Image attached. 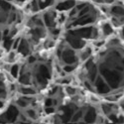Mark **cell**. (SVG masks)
<instances>
[{"label":"cell","instance_id":"cell-6","mask_svg":"<svg viewBox=\"0 0 124 124\" xmlns=\"http://www.w3.org/2000/svg\"><path fill=\"white\" fill-rule=\"evenodd\" d=\"M67 41L68 43L70 44V46L73 48V49H81L82 47L85 46V41L82 40L81 38L73 36V35H68L67 36Z\"/></svg>","mask_w":124,"mask_h":124},{"label":"cell","instance_id":"cell-26","mask_svg":"<svg viewBox=\"0 0 124 124\" xmlns=\"http://www.w3.org/2000/svg\"><path fill=\"white\" fill-rule=\"evenodd\" d=\"M32 22L34 25H36L37 27H43L44 26V21H43V18H41L40 16H36L32 19Z\"/></svg>","mask_w":124,"mask_h":124},{"label":"cell","instance_id":"cell-50","mask_svg":"<svg viewBox=\"0 0 124 124\" xmlns=\"http://www.w3.org/2000/svg\"><path fill=\"white\" fill-rule=\"evenodd\" d=\"M3 107V102L1 101V100H0V109H1Z\"/></svg>","mask_w":124,"mask_h":124},{"label":"cell","instance_id":"cell-43","mask_svg":"<svg viewBox=\"0 0 124 124\" xmlns=\"http://www.w3.org/2000/svg\"><path fill=\"white\" fill-rule=\"evenodd\" d=\"M84 84H85V85L86 88H88L89 90H92V86H91V85H90V82H88L87 80H85Z\"/></svg>","mask_w":124,"mask_h":124},{"label":"cell","instance_id":"cell-22","mask_svg":"<svg viewBox=\"0 0 124 124\" xmlns=\"http://www.w3.org/2000/svg\"><path fill=\"white\" fill-rule=\"evenodd\" d=\"M82 116H84V110H78L75 114L71 115V118H70V121H71V122H78V121H79L82 118Z\"/></svg>","mask_w":124,"mask_h":124},{"label":"cell","instance_id":"cell-8","mask_svg":"<svg viewBox=\"0 0 124 124\" xmlns=\"http://www.w3.org/2000/svg\"><path fill=\"white\" fill-rule=\"evenodd\" d=\"M85 118V122H87V123H93V122H96V119H97V113H96V109L93 108V107H90L88 108V110L84 113V116Z\"/></svg>","mask_w":124,"mask_h":124},{"label":"cell","instance_id":"cell-9","mask_svg":"<svg viewBox=\"0 0 124 124\" xmlns=\"http://www.w3.org/2000/svg\"><path fill=\"white\" fill-rule=\"evenodd\" d=\"M17 50L20 54H22L23 56H28L30 54V45L28 43V41L25 40V39H20V42H19V45L17 47Z\"/></svg>","mask_w":124,"mask_h":124},{"label":"cell","instance_id":"cell-2","mask_svg":"<svg viewBox=\"0 0 124 124\" xmlns=\"http://www.w3.org/2000/svg\"><path fill=\"white\" fill-rule=\"evenodd\" d=\"M61 59L63 60V62L67 65H76L78 61V56L76 55L75 51L71 50L70 48L65 49L61 53Z\"/></svg>","mask_w":124,"mask_h":124},{"label":"cell","instance_id":"cell-23","mask_svg":"<svg viewBox=\"0 0 124 124\" xmlns=\"http://www.w3.org/2000/svg\"><path fill=\"white\" fill-rule=\"evenodd\" d=\"M12 44H13V40L11 36H4V48L7 51H9L12 48Z\"/></svg>","mask_w":124,"mask_h":124},{"label":"cell","instance_id":"cell-15","mask_svg":"<svg viewBox=\"0 0 124 124\" xmlns=\"http://www.w3.org/2000/svg\"><path fill=\"white\" fill-rule=\"evenodd\" d=\"M111 14L113 15V17H116V18L123 17V7L120 5L113 6L111 8Z\"/></svg>","mask_w":124,"mask_h":124},{"label":"cell","instance_id":"cell-28","mask_svg":"<svg viewBox=\"0 0 124 124\" xmlns=\"http://www.w3.org/2000/svg\"><path fill=\"white\" fill-rule=\"evenodd\" d=\"M16 104H17V106H19V107L25 108V107H27V106H28L29 102H28L24 97H22V98H19V99L16 101Z\"/></svg>","mask_w":124,"mask_h":124},{"label":"cell","instance_id":"cell-27","mask_svg":"<svg viewBox=\"0 0 124 124\" xmlns=\"http://www.w3.org/2000/svg\"><path fill=\"white\" fill-rule=\"evenodd\" d=\"M90 54H91V49L90 48H86L84 52H82V53H80V59H81V61L87 60L89 58Z\"/></svg>","mask_w":124,"mask_h":124},{"label":"cell","instance_id":"cell-29","mask_svg":"<svg viewBox=\"0 0 124 124\" xmlns=\"http://www.w3.org/2000/svg\"><path fill=\"white\" fill-rule=\"evenodd\" d=\"M101 108H102V111L104 113L105 115H108L112 112V105H109V104H101Z\"/></svg>","mask_w":124,"mask_h":124},{"label":"cell","instance_id":"cell-49","mask_svg":"<svg viewBox=\"0 0 124 124\" xmlns=\"http://www.w3.org/2000/svg\"><path fill=\"white\" fill-rule=\"evenodd\" d=\"M0 86H3V81H2L1 78H0Z\"/></svg>","mask_w":124,"mask_h":124},{"label":"cell","instance_id":"cell-38","mask_svg":"<svg viewBox=\"0 0 124 124\" xmlns=\"http://www.w3.org/2000/svg\"><path fill=\"white\" fill-rule=\"evenodd\" d=\"M54 105V101L52 98H46L45 100V107H48V106H53Z\"/></svg>","mask_w":124,"mask_h":124},{"label":"cell","instance_id":"cell-4","mask_svg":"<svg viewBox=\"0 0 124 124\" xmlns=\"http://www.w3.org/2000/svg\"><path fill=\"white\" fill-rule=\"evenodd\" d=\"M19 115V111L17 109L16 106L14 105H10L9 108L7 109V111L2 115V117H4V122H15L17 120V117Z\"/></svg>","mask_w":124,"mask_h":124},{"label":"cell","instance_id":"cell-34","mask_svg":"<svg viewBox=\"0 0 124 124\" xmlns=\"http://www.w3.org/2000/svg\"><path fill=\"white\" fill-rule=\"evenodd\" d=\"M31 7H32V11L33 12H37L39 11V5H38V0H33L32 3H31Z\"/></svg>","mask_w":124,"mask_h":124},{"label":"cell","instance_id":"cell-14","mask_svg":"<svg viewBox=\"0 0 124 124\" xmlns=\"http://www.w3.org/2000/svg\"><path fill=\"white\" fill-rule=\"evenodd\" d=\"M96 75H97V67L94 64L89 70H87V78L91 82H93L96 78Z\"/></svg>","mask_w":124,"mask_h":124},{"label":"cell","instance_id":"cell-5","mask_svg":"<svg viewBox=\"0 0 124 124\" xmlns=\"http://www.w3.org/2000/svg\"><path fill=\"white\" fill-rule=\"evenodd\" d=\"M57 13L55 11H49L46 12L43 16L44 25H46L49 28H54L57 25Z\"/></svg>","mask_w":124,"mask_h":124},{"label":"cell","instance_id":"cell-30","mask_svg":"<svg viewBox=\"0 0 124 124\" xmlns=\"http://www.w3.org/2000/svg\"><path fill=\"white\" fill-rule=\"evenodd\" d=\"M26 114H27V116L29 118H31L32 120H35L37 118V112H36L35 109H28L26 111Z\"/></svg>","mask_w":124,"mask_h":124},{"label":"cell","instance_id":"cell-35","mask_svg":"<svg viewBox=\"0 0 124 124\" xmlns=\"http://www.w3.org/2000/svg\"><path fill=\"white\" fill-rule=\"evenodd\" d=\"M66 91H67V93H69L70 95H75L77 93V89L75 87H71V86H68L66 88Z\"/></svg>","mask_w":124,"mask_h":124},{"label":"cell","instance_id":"cell-36","mask_svg":"<svg viewBox=\"0 0 124 124\" xmlns=\"http://www.w3.org/2000/svg\"><path fill=\"white\" fill-rule=\"evenodd\" d=\"M7 96V92L6 89L3 86H0V99H4Z\"/></svg>","mask_w":124,"mask_h":124},{"label":"cell","instance_id":"cell-47","mask_svg":"<svg viewBox=\"0 0 124 124\" xmlns=\"http://www.w3.org/2000/svg\"><path fill=\"white\" fill-rule=\"evenodd\" d=\"M4 68H5V70H6L7 71H9V70H10V66H8V65H6V66H4Z\"/></svg>","mask_w":124,"mask_h":124},{"label":"cell","instance_id":"cell-31","mask_svg":"<svg viewBox=\"0 0 124 124\" xmlns=\"http://www.w3.org/2000/svg\"><path fill=\"white\" fill-rule=\"evenodd\" d=\"M75 69H76V66L75 65H65L64 67H63V70L65 71V73H68V74H70V73H73V71L75 70Z\"/></svg>","mask_w":124,"mask_h":124},{"label":"cell","instance_id":"cell-21","mask_svg":"<svg viewBox=\"0 0 124 124\" xmlns=\"http://www.w3.org/2000/svg\"><path fill=\"white\" fill-rule=\"evenodd\" d=\"M19 70H20V66L19 65H16V64L13 65L12 67H10V70H9L10 74H11V76H12L13 78H17V77L19 75Z\"/></svg>","mask_w":124,"mask_h":124},{"label":"cell","instance_id":"cell-19","mask_svg":"<svg viewBox=\"0 0 124 124\" xmlns=\"http://www.w3.org/2000/svg\"><path fill=\"white\" fill-rule=\"evenodd\" d=\"M0 8L3 12H9L12 9V6L10 4V1L7 0H0Z\"/></svg>","mask_w":124,"mask_h":124},{"label":"cell","instance_id":"cell-42","mask_svg":"<svg viewBox=\"0 0 124 124\" xmlns=\"http://www.w3.org/2000/svg\"><path fill=\"white\" fill-rule=\"evenodd\" d=\"M85 6H87V3H86V2H81V3H79L78 5H77L76 8H77V10L78 11V10H80V9H82V8H85Z\"/></svg>","mask_w":124,"mask_h":124},{"label":"cell","instance_id":"cell-17","mask_svg":"<svg viewBox=\"0 0 124 124\" xmlns=\"http://www.w3.org/2000/svg\"><path fill=\"white\" fill-rule=\"evenodd\" d=\"M20 92L24 95L31 96V95H34L36 93V89L31 87V86H22V87H20Z\"/></svg>","mask_w":124,"mask_h":124},{"label":"cell","instance_id":"cell-37","mask_svg":"<svg viewBox=\"0 0 124 124\" xmlns=\"http://www.w3.org/2000/svg\"><path fill=\"white\" fill-rule=\"evenodd\" d=\"M55 111H56V109L53 106H48L45 108V112L47 114H53V113H55Z\"/></svg>","mask_w":124,"mask_h":124},{"label":"cell","instance_id":"cell-12","mask_svg":"<svg viewBox=\"0 0 124 124\" xmlns=\"http://www.w3.org/2000/svg\"><path fill=\"white\" fill-rule=\"evenodd\" d=\"M93 17H91V15H89L88 13L79 17L78 20H77V21L73 24V25H80V26H84V25H87L89 23H92L93 22Z\"/></svg>","mask_w":124,"mask_h":124},{"label":"cell","instance_id":"cell-46","mask_svg":"<svg viewBox=\"0 0 124 124\" xmlns=\"http://www.w3.org/2000/svg\"><path fill=\"white\" fill-rule=\"evenodd\" d=\"M2 39H3V33H2V31L0 30V42H1Z\"/></svg>","mask_w":124,"mask_h":124},{"label":"cell","instance_id":"cell-11","mask_svg":"<svg viewBox=\"0 0 124 124\" xmlns=\"http://www.w3.org/2000/svg\"><path fill=\"white\" fill-rule=\"evenodd\" d=\"M31 35H32L33 40L35 41H39L40 39H42L46 36V31L45 29H43L42 27H37L31 30Z\"/></svg>","mask_w":124,"mask_h":124},{"label":"cell","instance_id":"cell-41","mask_svg":"<svg viewBox=\"0 0 124 124\" xmlns=\"http://www.w3.org/2000/svg\"><path fill=\"white\" fill-rule=\"evenodd\" d=\"M20 39H21V38H18L17 40L13 41V44H12V49H13V50H17V47H18L19 42H20Z\"/></svg>","mask_w":124,"mask_h":124},{"label":"cell","instance_id":"cell-10","mask_svg":"<svg viewBox=\"0 0 124 124\" xmlns=\"http://www.w3.org/2000/svg\"><path fill=\"white\" fill-rule=\"evenodd\" d=\"M76 6V1L75 0H65L63 2H60L56 9L59 11H67V10H70Z\"/></svg>","mask_w":124,"mask_h":124},{"label":"cell","instance_id":"cell-13","mask_svg":"<svg viewBox=\"0 0 124 124\" xmlns=\"http://www.w3.org/2000/svg\"><path fill=\"white\" fill-rule=\"evenodd\" d=\"M38 68H39L38 69V73L40 75H42L47 79L51 78V73H50V70H49V69H48V67L46 65H40Z\"/></svg>","mask_w":124,"mask_h":124},{"label":"cell","instance_id":"cell-44","mask_svg":"<svg viewBox=\"0 0 124 124\" xmlns=\"http://www.w3.org/2000/svg\"><path fill=\"white\" fill-rule=\"evenodd\" d=\"M77 13H78V10H77V8L76 7H74V9L70 11V16L71 17V16H75V15H77Z\"/></svg>","mask_w":124,"mask_h":124},{"label":"cell","instance_id":"cell-24","mask_svg":"<svg viewBox=\"0 0 124 124\" xmlns=\"http://www.w3.org/2000/svg\"><path fill=\"white\" fill-rule=\"evenodd\" d=\"M54 2V0H38L39 9H45Z\"/></svg>","mask_w":124,"mask_h":124},{"label":"cell","instance_id":"cell-3","mask_svg":"<svg viewBox=\"0 0 124 124\" xmlns=\"http://www.w3.org/2000/svg\"><path fill=\"white\" fill-rule=\"evenodd\" d=\"M94 86L97 90V92L99 94H104V93H108L110 91V86L104 81V79L102 78L101 76H98L95 78L94 79Z\"/></svg>","mask_w":124,"mask_h":124},{"label":"cell","instance_id":"cell-48","mask_svg":"<svg viewBox=\"0 0 124 124\" xmlns=\"http://www.w3.org/2000/svg\"><path fill=\"white\" fill-rule=\"evenodd\" d=\"M93 1L96 3H103V0H93Z\"/></svg>","mask_w":124,"mask_h":124},{"label":"cell","instance_id":"cell-45","mask_svg":"<svg viewBox=\"0 0 124 124\" xmlns=\"http://www.w3.org/2000/svg\"><path fill=\"white\" fill-rule=\"evenodd\" d=\"M57 91H58V86H55V87H54L53 89L51 90V94H55Z\"/></svg>","mask_w":124,"mask_h":124},{"label":"cell","instance_id":"cell-20","mask_svg":"<svg viewBox=\"0 0 124 124\" xmlns=\"http://www.w3.org/2000/svg\"><path fill=\"white\" fill-rule=\"evenodd\" d=\"M102 32L105 36H109L113 33V27L109 23H104L102 26Z\"/></svg>","mask_w":124,"mask_h":124},{"label":"cell","instance_id":"cell-16","mask_svg":"<svg viewBox=\"0 0 124 124\" xmlns=\"http://www.w3.org/2000/svg\"><path fill=\"white\" fill-rule=\"evenodd\" d=\"M31 80H32V78H31V75L29 73H25V74L23 73V74H21V76H20V78H19V82L24 85H30Z\"/></svg>","mask_w":124,"mask_h":124},{"label":"cell","instance_id":"cell-25","mask_svg":"<svg viewBox=\"0 0 124 124\" xmlns=\"http://www.w3.org/2000/svg\"><path fill=\"white\" fill-rule=\"evenodd\" d=\"M6 21L8 24H12L13 22L17 21V13L16 12H10L6 18Z\"/></svg>","mask_w":124,"mask_h":124},{"label":"cell","instance_id":"cell-51","mask_svg":"<svg viewBox=\"0 0 124 124\" xmlns=\"http://www.w3.org/2000/svg\"><path fill=\"white\" fill-rule=\"evenodd\" d=\"M7 1H12V0H7Z\"/></svg>","mask_w":124,"mask_h":124},{"label":"cell","instance_id":"cell-7","mask_svg":"<svg viewBox=\"0 0 124 124\" xmlns=\"http://www.w3.org/2000/svg\"><path fill=\"white\" fill-rule=\"evenodd\" d=\"M91 31H92V27H85V28H81V29H77V30H74V31H70V34L73 35V36H76V37H78V38H90V35H91Z\"/></svg>","mask_w":124,"mask_h":124},{"label":"cell","instance_id":"cell-32","mask_svg":"<svg viewBox=\"0 0 124 124\" xmlns=\"http://www.w3.org/2000/svg\"><path fill=\"white\" fill-rule=\"evenodd\" d=\"M7 60H8V63H13V62H15V60H16V53L14 51H12V52H10V53H9Z\"/></svg>","mask_w":124,"mask_h":124},{"label":"cell","instance_id":"cell-1","mask_svg":"<svg viewBox=\"0 0 124 124\" xmlns=\"http://www.w3.org/2000/svg\"><path fill=\"white\" fill-rule=\"evenodd\" d=\"M101 74H103V78H105L106 82L108 84V85L112 88H115L118 86V85H120V80H122V78H120V74L117 73L116 70H109L106 68H104V70L101 69Z\"/></svg>","mask_w":124,"mask_h":124},{"label":"cell","instance_id":"cell-33","mask_svg":"<svg viewBox=\"0 0 124 124\" xmlns=\"http://www.w3.org/2000/svg\"><path fill=\"white\" fill-rule=\"evenodd\" d=\"M89 10H90L89 6H85V8H82V9H80V12H79V13L78 14V17H81V16H84V15L87 14V13L89 12Z\"/></svg>","mask_w":124,"mask_h":124},{"label":"cell","instance_id":"cell-39","mask_svg":"<svg viewBox=\"0 0 124 124\" xmlns=\"http://www.w3.org/2000/svg\"><path fill=\"white\" fill-rule=\"evenodd\" d=\"M36 61H37V58H36L35 56H30V57L28 58V64H29V65L35 64Z\"/></svg>","mask_w":124,"mask_h":124},{"label":"cell","instance_id":"cell-40","mask_svg":"<svg viewBox=\"0 0 124 124\" xmlns=\"http://www.w3.org/2000/svg\"><path fill=\"white\" fill-rule=\"evenodd\" d=\"M93 65H94V62L92 61V60H88L86 63H85V69H86V70H89Z\"/></svg>","mask_w":124,"mask_h":124},{"label":"cell","instance_id":"cell-18","mask_svg":"<svg viewBox=\"0 0 124 124\" xmlns=\"http://www.w3.org/2000/svg\"><path fill=\"white\" fill-rule=\"evenodd\" d=\"M35 81L37 82V84L41 86H46L47 85V84H48V79L46 78H44L42 75H40L38 71L36 73V75H35Z\"/></svg>","mask_w":124,"mask_h":124}]
</instances>
